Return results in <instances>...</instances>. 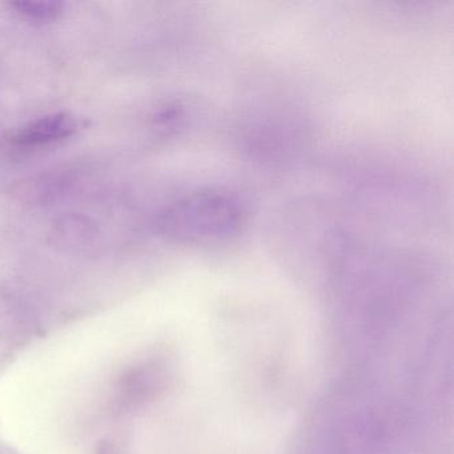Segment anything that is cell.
Instances as JSON below:
<instances>
[{
  "mask_svg": "<svg viewBox=\"0 0 454 454\" xmlns=\"http://www.w3.org/2000/svg\"><path fill=\"white\" fill-rule=\"evenodd\" d=\"M240 206L225 193L199 191L172 204L160 217L161 232L188 244H216L240 232Z\"/></svg>",
  "mask_w": 454,
  "mask_h": 454,
  "instance_id": "6da1fadb",
  "label": "cell"
},
{
  "mask_svg": "<svg viewBox=\"0 0 454 454\" xmlns=\"http://www.w3.org/2000/svg\"><path fill=\"white\" fill-rule=\"evenodd\" d=\"M83 127V121L71 113L42 116L12 132V142L22 147H38L74 137Z\"/></svg>",
  "mask_w": 454,
  "mask_h": 454,
  "instance_id": "7a4b0ae2",
  "label": "cell"
},
{
  "mask_svg": "<svg viewBox=\"0 0 454 454\" xmlns=\"http://www.w3.org/2000/svg\"><path fill=\"white\" fill-rule=\"evenodd\" d=\"M18 14L31 20L49 22L55 20L65 12V4L54 0H20L10 4Z\"/></svg>",
  "mask_w": 454,
  "mask_h": 454,
  "instance_id": "3957f363",
  "label": "cell"
}]
</instances>
